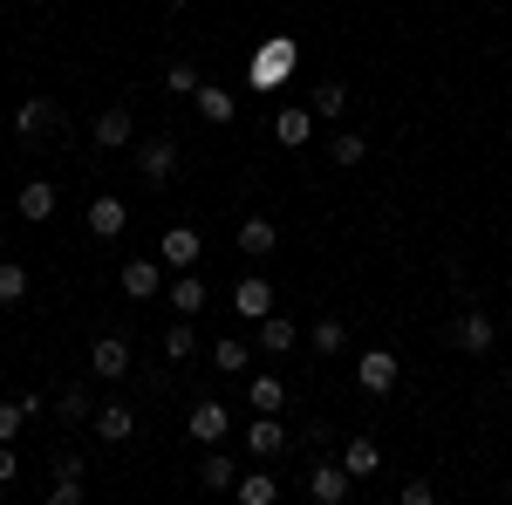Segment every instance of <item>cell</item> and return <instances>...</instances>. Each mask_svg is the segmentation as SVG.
Here are the masks:
<instances>
[{
    "mask_svg": "<svg viewBox=\"0 0 512 505\" xmlns=\"http://www.w3.org/2000/svg\"><path fill=\"white\" fill-rule=\"evenodd\" d=\"M294 62H301V41L267 35L260 48H253V62H246V82H253V89H280V82L294 76Z\"/></svg>",
    "mask_w": 512,
    "mask_h": 505,
    "instance_id": "6da1fadb",
    "label": "cell"
},
{
    "mask_svg": "<svg viewBox=\"0 0 512 505\" xmlns=\"http://www.w3.org/2000/svg\"><path fill=\"white\" fill-rule=\"evenodd\" d=\"M137 178H144L151 192H164V185L178 178V137H144V144H137Z\"/></svg>",
    "mask_w": 512,
    "mask_h": 505,
    "instance_id": "7a4b0ae2",
    "label": "cell"
},
{
    "mask_svg": "<svg viewBox=\"0 0 512 505\" xmlns=\"http://www.w3.org/2000/svg\"><path fill=\"white\" fill-rule=\"evenodd\" d=\"M349 492H355V471L342 465V458H321V465L308 471V499L315 505H349Z\"/></svg>",
    "mask_w": 512,
    "mask_h": 505,
    "instance_id": "3957f363",
    "label": "cell"
},
{
    "mask_svg": "<svg viewBox=\"0 0 512 505\" xmlns=\"http://www.w3.org/2000/svg\"><path fill=\"white\" fill-rule=\"evenodd\" d=\"M226 430H233V410H226L219 396H198L192 410H185V437H192V444H219Z\"/></svg>",
    "mask_w": 512,
    "mask_h": 505,
    "instance_id": "277c9868",
    "label": "cell"
},
{
    "mask_svg": "<svg viewBox=\"0 0 512 505\" xmlns=\"http://www.w3.org/2000/svg\"><path fill=\"white\" fill-rule=\"evenodd\" d=\"M492 342H499V321L485 308H465L458 321H451V349H465V355H492Z\"/></svg>",
    "mask_w": 512,
    "mask_h": 505,
    "instance_id": "5b68a950",
    "label": "cell"
},
{
    "mask_svg": "<svg viewBox=\"0 0 512 505\" xmlns=\"http://www.w3.org/2000/svg\"><path fill=\"white\" fill-rule=\"evenodd\" d=\"M355 383L369 389V396H390V389L403 383V355L396 349H369L362 362H355Z\"/></svg>",
    "mask_w": 512,
    "mask_h": 505,
    "instance_id": "8992f818",
    "label": "cell"
},
{
    "mask_svg": "<svg viewBox=\"0 0 512 505\" xmlns=\"http://www.w3.org/2000/svg\"><path fill=\"white\" fill-rule=\"evenodd\" d=\"M233 314L239 321H267V314H274V280H267V273H239L233 280Z\"/></svg>",
    "mask_w": 512,
    "mask_h": 505,
    "instance_id": "52a82bcc",
    "label": "cell"
},
{
    "mask_svg": "<svg viewBox=\"0 0 512 505\" xmlns=\"http://www.w3.org/2000/svg\"><path fill=\"white\" fill-rule=\"evenodd\" d=\"M89 137H96V151H130V137H137V123H130V110H123V103H110L103 117L89 123Z\"/></svg>",
    "mask_w": 512,
    "mask_h": 505,
    "instance_id": "ba28073f",
    "label": "cell"
},
{
    "mask_svg": "<svg viewBox=\"0 0 512 505\" xmlns=\"http://www.w3.org/2000/svg\"><path fill=\"white\" fill-rule=\"evenodd\" d=\"M123 226H130V205L117 192L89 198V239H123Z\"/></svg>",
    "mask_w": 512,
    "mask_h": 505,
    "instance_id": "9c48e42d",
    "label": "cell"
},
{
    "mask_svg": "<svg viewBox=\"0 0 512 505\" xmlns=\"http://www.w3.org/2000/svg\"><path fill=\"white\" fill-rule=\"evenodd\" d=\"M89 369H96L103 383H123V376H130V342H123V335H103V342H89Z\"/></svg>",
    "mask_w": 512,
    "mask_h": 505,
    "instance_id": "30bf717a",
    "label": "cell"
},
{
    "mask_svg": "<svg viewBox=\"0 0 512 505\" xmlns=\"http://www.w3.org/2000/svg\"><path fill=\"white\" fill-rule=\"evenodd\" d=\"M198 253H205V239H198L192 226H171V233L158 239V260H164V267H171V273H185V267H198Z\"/></svg>",
    "mask_w": 512,
    "mask_h": 505,
    "instance_id": "8fae6325",
    "label": "cell"
},
{
    "mask_svg": "<svg viewBox=\"0 0 512 505\" xmlns=\"http://www.w3.org/2000/svg\"><path fill=\"white\" fill-rule=\"evenodd\" d=\"M123 294H130V301H158L164 294V260H123Z\"/></svg>",
    "mask_w": 512,
    "mask_h": 505,
    "instance_id": "7c38bea8",
    "label": "cell"
},
{
    "mask_svg": "<svg viewBox=\"0 0 512 505\" xmlns=\"http://www.w3.org/2000/svg\"><path fill=\"white\" fill-rule=\"evenodd\" d=\"M89 424H96L103 444H130V437H137V410H130V403H96Z\"/></svg>",
    "mask_w": 512,
    "mask_h": 505,
    "instance_id": "4fadbf2b",
    "label": "cell"
},
{
    "mask_svg": "<svg viewBox=\"0 0 512 505\" xmlns=\"http://www.w3.org/2000/svg\"><path fill=\"white\" fill-rule=\"evenodd\" d=\"M192 103H198V117H205V123H233L239 117V96L226 89V82H198Z\"/></svg>",
    "mask_w": 512,
    "mask_h": 505,
    "instance_id": "5bb4252c",
    "label": "cell"
},
{
    "mask_svg": "<svg viewBox=\"0 0 512 505\" xmlns=\"http://www.w3.org/2000/svg\"><path fill=\"white\" fill-rule=\"evenodd\" d=\"M315 110H301V103H287V110H280L274 117V144H287V151H301V144H308V137H315Z\"/></svg>",
    "mask_w": 512,
    "mask_h": 505,
    "instance_id": "9a60e30c",
    "label": "cell"
},
{
    "mask_svg": "<svg viewBox=\"0 0 512 505\" xmlns=\"http://www.w3.org/2000/svg\"><path fill=\"white\" fill-rule=\"evenodd\" d=\"M164 301H171L178 314H192V321H198V314H205V301H212V287H205V280H198V273L185 267L178 280H171V287H164Z\"/></svg>",
    "mask_w": 512,
    "mask_h": 505,
    "instance_id": "2e32d148",
    "label": "cell"
},
{
    "mask_svg": "<svg viewBox=\"0 0 512 505\" xmlns=\"http://www.w3.org/2000/svg\"><path fill=\"white\" fill-rule=\"evenodd\" d=\"M205 362H212L219 376H239V369L253 362V342H246V335H219V342H205Z\"/></svg>",
    "mask_w": 512,
    "mask_h": 505,
    "instance_id": "e0dca14e",
    "label": "cell"
},
{
    "mask_svg": "<svg viewBox=\"0 0 512 505\" xmlns=\"http://www.w3.org/2000/svg\"><path fill=\"white\" fill-rule=\"evenodd\" d=\"M274 246H280L274 219H260V212H253V219H239V253H246V260H267Z\"/></svg>",
    "mask_w": 512,
    "mask_h": 505,
    "instance_id": "ac0fdd59",
    "label": "cell"
},
{
    "mask_svg": "<svg viewBox=\"0 0 512 505\" xmlns=\"http://www.w3.org/2000/svg\"><path fill=\"white\" fill-rule=\"evenodd\" d=\"M233 478H239V465L219 451V444H205V458H198V485H205V492H233Z\"/></svg>",
    "mask_w": 512,
    "mask_h": 505,
    "instance_id": "d6986e66",
    "label": "cell"
},
{
    "mask_svg": "<svg viewBox=\"0 0 512 505\" xmlns=\"http://www.w3.org/2000/svg\"><path fill=\"white\" fill-rule=\"evenodd\" d=\"M342 465L355 471V485L376 478V471H383V444H376V437H349V444H342Z\"/></svg>",
    "mask_w": 512,
    "mask_h": 505,
    "instance_id": "ffe728a7",
    "label": "cell"
},
{
    "mask_svg": "<svg viewBox=\"0 0 512 505\" xmlns=\"http://www.w3.org/2000/svg\"><path fill=\"white\" fill-rule=\"evenodd\" d=\"M55 117H62V110H55L48 96H28V103L14 110V130H21V137L35 144V137H48V123H55Z\"/></svg>",
    "mask_w": 512,
    "mask_h": 505,
    "instance_id": "44dd1931",
    "label": "cell"
},
{
    "mask_svg": "<svg viewBox=\"0 0 512 505\" xmlns=\"http://www.w3.org/2000/svg\"><path fill=\"white\" fill-rule=\"evenodd\" d=\"M21 219H28V226H48V219H55V185H48V178H28V185H21Z\"/></svg>",
    "mask_w": 512,
    "mask_h": 505,
    "instance_id": "7402d4cb",
    "label": "cell"
},
{
    "mask_svg": "<svg viewBox=\"0 0 512 505\" xmlns=\"http://www.w3.org/2000/svg\"><path fill=\"white\" fill-rule=\"evenodd\" d=\"M308 349L315 355H342L349 349V321H342V314H321L315 328H308Z\"/></svg>",
    "mask_w": 512,
    "mask_h": 505,
    "instance_id": "603a6c76",
    "label": "cell"
},
{
    "mask_svg": "<svg viewBox=\"0 0 512 505\" xmlns=\"http://www.w3.org/2000/svg\"><path fill=\"white\" fill-rule=\"evenodd\" d=\"M158 349L171 355V362H192V355L205 349V342H198V328H192V314H178V321L164 328V342H158Z\"/></svg>",
    "mask_w": 512,
    "mask_h": 505,
    "instance_id": "cb8c5ba5",
    "label": "cell"
},
{
    "mask_svg": "<svg viewBox=\"0 0 512 505\" xmlns=\"http://www.w3.org/2000/svg\"><path fill=\"white\" fill-rule=\"evenodd\" d=\"M246 451H253V458H280V451H287V430H280V417H267V410H260V424L246 430Z\"/></svg>",
    "mask_w": 512,
    "mask_h": 505,
    "instance_id": "d4e9b609",
    "label": "cell"
},
{
    "mask_svg": "<svg viewBox=\"0 0 512 505\" xmlns=\"http://www.w3.org/2000/svg\"><path fill=\"white\" fill-rule=\"evenodd\" d=\"M308 110H315L321 123L349 117V82H315V96H308Z\"/></svg>",
    "mask_w": 512,
    "mask_h": 505,
    "instance_id": "484cf974",
    "label": "cell"
},
{
    "mask_svg": "<svg viewBox=\"0 0 512 505\" xmlns=\"http://www.w3.org/2000/svg\"><path fill=\"white\" fill-rule=\"evenodd\" d=\"M82 417H96V396H89L82 383H69L62 396H55V424H69V430H76Z\"/></svg>",
    "mask_w": 512,
    "mask_h": 505,
    "instance_id": "4316f807",
    "label": "cell"
},
{
    "mask_svg": "<svg viewBox=\"0 0 512 505\" xmlns=\"http://www.w3.org/2000/svg\"><path fill=\"white\" fill-rule=\"evenodd\" d=\"M246 403L267 410V417H280V410H287V383H280V376H253V383H246Z\"/></svg>",
    "mask_w": 512,
    "mask_h": 505,
    "instance_id": "83f0119b",
    "label": "cell"
},
{
    "mask_svg": "<svg viewBox=\"0 0 512 505\" xmlns=\"http://www.w3.org/2000/svg\"><path fill=\"white\" fill-rule=\"evenodd\" d=\"M233 492H239V505H274V499H280V485L267 478V471H239Z\"/></svg>",
    "mask_w": 512,
    "mask_h": 505,
    "instance_id": "f1b7e54d",
    "label": "cell"
},
{
    "mask_svg": "<svg viewBox=\"0 0 512 505\" xmlns=\"http://www.w3.org/2000/svg\"><path fill=\"white\" fill-rule=\"evenodd\" d=\"M328 157H335L342 171H355V164L369 157V137H362V130H335V137H328Z\"/></svg>",
    "mask_w": 512,
    "mask_h": 505,
    "instance_id": "f546056e",
    "label": "cell"
},
{
    "mask_svg": "<svg viewBox=\"0 0 512 505\" xmlns=\"http://www.w3.org/2000/svg\"><path fill=\"white\" fill-rule=\"evenodd\" d=\"M294 342H301V335H294V321H287V314H267V321H260V349H267V355H287Z\"/></svg>",
    "mask_w": 512,
    "mask_h": 505,
    "instance_id": "4dcf8cb0",
    "label": "cell"
},
{
    "mask_svg": "<svg viewBox=\"0 0 512 505\" xmlns=\"http://www.w3.org/2000/svg\"><path fill=\"white\" fill-rule=\"evenodd\" d=\"M21 301H28V267L0 260V308H21Z\"/></svg>",
    "mask_w": 512,
    "mask_h": 505,
    "instance_id": "1f68e13d",
    "label": "cell"
},
{
    "mask_svg": "<svg viewBox=\"0 0 512 505\" xmlns=\"http://www.w3.org/2000/svg\"><path fill=\"white\" fill-rule=\"evenodd\" d=\"M198 82H205V76H198L192 62H171V69H164V89H171V96H192Z\"/></svg>",
    "mask_w": 512,
    "mask_h": 505,
    "instance_id": "d6a6232c",
    "label": "cell"
},
{
    "mask_svg": "<svg viewBox=\"0 0 512 505\" xmlns=\"http://www.w3.org/2000/svg\"><path fill=\"white\" fill-rule=\"evenodd\" d=\"M21 478V451H14V437H0V485H14Z\"/></svg>",
    "mask_w": 512,
    "mask_h": 505,
    "instance_id": "836d02e7",
    "label": "cell"
},
{
    "mask_svg": "<svg viewBox=\"0 0 512 505\" xmlns=\"http://www.w3.org/2000/svg\"><path fill=\"white\" fill-rule=\"evenodd\" d=\"M48 499H55V505H76L82 499V478H55V485H48Z\"/></svg>",
    "mask_w": 512,
    "mask_h": 505,
    "instance_id": "e575fe53",
    "label": "cell"
},
{
    "mask_svg": "<svg viewBox=\"0 0 512 505\" xmlns=\"http://www.w3.org/2000/svg\"><path fill=\"white\" fill-rule=\"evenodd\" d=\"M437 499V485H424V478H410V485H403V505H431Z\"/></svg>",
    "mask_w": 512,
    "mask_h": 505,
    "instance_id": "d590c367",
    "label": "cell"
},
{
    "mask_svg": "<svg viewBox=\"0 0 512 505\" xmlns=\"http://www.w3.org/2000/svg\"><path fill=\"white\" fill-rule=\"evenodd\" d=\"M55 478H82V458H76V451H55Z\"/></svg>",
    "mask_w": 512,
    "mask_h": 505,
    "instance_id": "8d00e7d4",
    "label": "cell"
},
{
    "mask_svg": "<svg viewBox=\"0 0 512 505\" xmlns=\"http://www.w3.org/2000/svg\"><path fill=\"white\" fill-rule=\"evenodd\" d=\"M164 7H192V0H164Z\"/></svg>",
    "mask_w": 512,
    "mask_h": 505,
    "instance_id": "74e56055",
    "label": "cell"
},
{
    "mask_svg": "<svg viewBox=\"0 0 512 505\" xmlns=\"http://www.w3.org/2000/svg\"><path fill=\"white\" fill-rule=\"evenodd\" d=\"M0 253H7V226H0Z\"/></svg>",
    "mask_w": 512,
    "mask_h": 505,
    "instance_id": "f35d334b",
    "label": "cell"
}]
</instances>
